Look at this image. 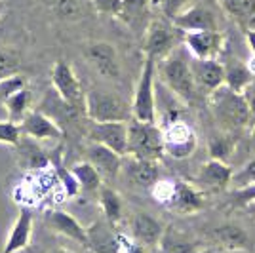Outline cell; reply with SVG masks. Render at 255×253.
Here are the masks:
<instances>
[{
    "label": "cell",
    "instance_id": "6da1fadb",
    "mask_svg": "<svg viewBox=\"0 0 255 253\" xmlns=\"http://www.w3.org/2000/svg\"><path fill=\"white\" fill-rule=\"evenodd\" d=\"M208 107L221 131L238 133L252 120V111L246 94H238L225 84L208 95Z\"/></svg>",
    "mask_w": 255,
    "mask_h": 253
},
{
    "label": "cell",
    "instance_id": "7a4b0ae2",
    "mask_svg": "<svg viewBox=\"0 0 255 253\" xmlns=\"http://www.w3.org/2000/svg\"><path fill=\"white\" fill-rule=\"evenodd\" d=\"M156 73L160 76V82L170 90L171 94L183 103H192L196 99L198 88L192 76L191 53L187 52L185 46H179L173 53H170L166 59L156 63Z\"/></svg>",
    "mask_w": 255,
    "mask_h": 253
},
{
    "label": "cell",
    "instance_id": "3957f363",
    "mask_svg": "<svg viewBox=\"0 0 255 253\" xmlns=\"http://www.w3.org/2000/svg\"><path fill=\"white\" fill-rule=\"evenodd\" d=\"M128 154L141 160L158 162L164 152V131L156 122H128Z\"/></svg>",
    "mask_w": 255,
    "mask_h": 253
},
{
    "label": "cell",
    "instance_id": "277c9868",
    "mask_svg": "<svg viewBox=\"0 0 255 253\" xmlns=\"http://www.w3.org/2000/svg\"><path fill=\"white\" fill-rule=\"evenodd\" d=\"M183 36L185 32L177 29L170 19H150L149 27L143 32V53L145 57L154 59L158 63L175 52L179 46H183Z\"/></svg>",
    "mask_w": 255,
    "mask_h": 253
},
{
    "label": "cell",
    "instance_id": "5b68a950",
    "mask_svg": "<svg viewBox=\"0 0 255 253\" xmlns=\"http://www.w3.org/2000/svg\"><path fill=\"white\" fill-rule=\"evenodd\" d=\"M84 115L90 122H129L131 107L113 92L105 90H90L86 94Z\"/></svg>",
    "mask_w": 255,
    "mask_h": 253
},
{
    "label": "cell",
    "instance_id": "8992f818",
    "mask_svg": "<svg viewBox=\"0 0 255 253\" xmlns=\"http://www.w3.org/2000/svg\"><path fill=\"white\" fill-rule=\"evenodd\" d=\"M154 78H156V61L145 57L141 74H139L135 94L131 101V115L135 120L141 122H156L158 107H156V88H154Z\"/></svg>",
    "mask_w": 255,
    "mask_h": 253
},
{
    "label": "cell",
    "instance_id": "52a82bcc",
    "mask_svg": "<svg viewBox=\"0 0 255 253\" xmlns=\"http://www.w3.org/2000/svg\"><path fill=\"white\" fill-rule=\"evenodd\" d=\"M164 131V152L166 156L173 160H187L194 154L198 147V137L194 127L181 118H173L166 126L162 127Z\"/></svg>",
    "mask_w": 255,
    "mask_h": 253
},
{
    "label": "cell",
    "instance_id": "ba28073f",
    "mask_svg": "<svg viewBox=\"0 0 255 253\" xmlns=\"http://www.w3.org/2000/svg\"><path fill=\"white\" fill-rule=\"evenodd\" d=\"M52 86L57 94L63 97L69 105L78 111H84L86 107V92L82 88L80 78L76 76L75 69L69 61L57 59L52 67Z\"/></svg>",
    "mask_w": 255,
    "mask_h": 253
},
{
    "label": "cell",
    "instance_id": "9c48e42d",
    "mask_svg": "<svg viewBox=\"0 0 255 253\" xmlns=\"http://www.w3.org/2000/svg\"><path fill=\"white\" fill-rule=\"evenodd\" d=\"M183 46L194 59H219L225 50V34L221 31L185 32Z\"/></svg>",
    "mask_w": 255,
    "mask_h": 253
},
{
    "label": "cell",
    "instance_id": "30bf717a",
    "mask_svg": "<svg viewBox=\"0 0 255 253\" xmlns=\"http://www.w3.org/2000/svg\"><path fill=\"white\" fill-rule=\"evenodd\" d=\"M88 139L113 148L115 152L128 154V122H92L88 127Z\"/></svg>",
    "mask_w": 255,
    "mask_h": 253
},
{
    "label": "cell",
    "instance_id": "8fae6325",
    "mask_svg": "<svg viewBox=\"0 0 255 253\" xmlns=\"http://www.w3.org/2000/svg\"><path fill=\"white\" fill-rule=\"evenodd\" d=\"M84 55L101 76L111 78V80H117L120 76V59H118L117 48L113 44L103 42V40L86 44Z\"/></svg>",
    "mask_w": 255,
    "mask_h": 253
},
{
    "label": "cell",
    "instance_id": "7c38bea8",
    "mask_svg": "<svg viewBox=\"0 0 255 253\" xmlns=\"http://www.w3.org/2000/svg\"><path fill=\"white\" fill-rule=\"evenodd\" d=\"M88 232V244L86 250L92 253H122V234L115 231V225L103 219H97L90 227Z\"/></svg>",
    "mask_w": 255,
    "mask_h": 253
},
{
    "label": "cell",
    "instance_id": "4fadbf2b",
    "mask_svg": "<svg viewBox=\"0 0 255 253\" xmlns=\"http://www.w3.org/2000/svg\"><path fill=\"white\" fill-rule=\"evenodd\" d=\"M21 133L36 141H59L63 139V127L53 118L42 113L40 109H32L29 115L21 120Z\"/></svg>",
    "mask_w": 255,
    "mask_h": 253
},
{
    "label": "cell",
    "instance_id": "5bb4252c",
    "mask_svg": "<svg viewBox=\"0 0 255 253\" xmlns=\"http://www.w3.org/2000/svg\"><path fill=\"white\" fill-rule=\"evenodd\" d=\"M164 231H166V225L160 219H156L154 215H150V213L139 211L129 221L131 240L145 246V248H149V250L158 246L162 236H164Z\"/></svg>",
    "mask_w": 255,
    "mask_h": 253
},
{
    "label": "cell",
    "instance_id": "9a60e30c",
    "mask_svg": "<svg viewBox=\"0 0 255 253\" xmlns=\"http://www.w3.org/2000/svg\"><path fill=\"white\" fill-rule=\"evenodd\" d=\"M173 25L183 32L194 31H219V21L212 8L204 4H192L173 19Z\"/></svg>",
    "mask_w": 255,
    "mask_h": 253
},
{
    "label": "cell",
    "instance_id": "2e32d148",
    "mask_svg": "<svg viewBox=\"0 0 255 253\" xmlns=\"http://www.w3.org/2000/svg\"><path fill=\"white\" fill-rule=\"evenodd\" d=\"M86 160L96 166V169L103 175V179H115L122 173V162L124 156L115 152L113 148L105 147V145H99L90 141V145L86 147Z\"/></svg>",
    "mask_w": 255,
    "mask_h": 253
},
{
    "label": "cell",
    "instance_id": "e0dca14e",
    "mask_svg": "<svg viewBox=\"0 0 255 253\" xmlns=\"http://www.w3.org/2000/svg\"><path fill=\"white\" fill-rule=\"evenodd\" d=\"M44 221H46V227L52 229L53 232H57V234H61L65 238L86 248V244H88L86 227H82V223L76 217H73L71 213H67L63 210H48L44 213Z\"/></svg>",
    "mask_w": 255,
    "mask_h": 253
},
{
    "label": "cell",
    "instance_id": "ac0fdd59",
    "mask_svg": "<svg viewBox=\"0 0 255 253\" xmlns=\"http://www.w3.org/2000/svg\"><path fill=\"white\" fill-rule=\"evenodd\" d=\"M192 76L196 88L210 95L225 84V65L219 59H194L191 57Z\"/></svg>",
    "mask_w": 255,
    "mask_h": 253
},
{
    "label": "cell",
    "instance_id": "d6986e66",
    "mask_svg": "<svg viewBox=\"0 0 255 253\" xmlns=\"http://www.w3.org/2000/svg\"><path fill=\"white\" fill-rule=\"evenodd\" d=\"M122 175L126 177L131 185L141 187V189H150L158 177V162H150V160H141L135 156H124L122 162Z\"/></svg>",
    "mask_w": 255,
    "mask_h": 253
},
{
    "label": "cell",
    "instance_id": "ffe728a7",
    "mask_svg": "<svg viewBox=\"0 0 255 253\" xmlns=\"http://www.w3.org/2000/svg\"><path fill=\"white\" fill-rule=\"evenodd\" d=\"M206 208V196L198 187L187 181H177L175 187V196L170 202L168 210L177 213V215H192Z\"/></svg>",
    "mask_w": 255,
    "mask_h": 253
},
{
    "label": "cell",
    "instance_id": "44dd1931",
    "mask_svg": "<svg viewBox=\"0 0 255 253\" xmlns=\"http://www.w3.org/2000/svg\"><path fill=\"white\" fill-rule=\"evenodd\" d=\"M208 234H210L212 242L215 244V248L229 250V252H248L250 236L242 227H238L234 223H221V225L210 229Z\"/></svg>",
    "mask_w": 255,
    "mask_h": 253
},
{
    "label": "cell",
    "instance_id": "7402d4cb",
    "mask_svg": "<svg viewBox=\"0 0 255 253\" xmlns=\"http://www.w3.org/2000/svg\"><path fill=\"white\" fill-rule=\"evenodd\" d=\"M32 236V213L29 208H21L15 223L11 225L10 234L6 238V244L0 253H19L23 252L29 244Z\"/></svg>",
    "mask_w": 255,
    "mask_h": 253
},
{
    "label": "cell",
    "instance_id": "603a6c76",
    "mask_svg": "<svg viewBox=\"0 0 255 253\" xmlns=\"http://www.w3.org/2000/svg\"><path fill=\"white\" fill-rule=\"evenodd\" d=\"M196 177H198V181L202 183L204 187H208V189L225 190L233 185L234 171L227 162H223V160L210 158L206 164L200 166Z\"/></svg>",
    "mask_w": 255,
    "mask_h": 253
},
{
    "label": "cell",
    "instance_id": "cb8c5ba5",
    "mask_svg": "<svg viewBox=\"0 0 255 253\" xmlns=\"http://www.w3.org/2000/svg\"><path fill=\"white\" fill-rule=\"evenodd\" d=\"M156 250L158 253H200L202 246L185 231L175 229V227H166Z\"/></svg>",
    "mask_w": 255,
    "mask_h": 253
},
{
    "label": "cell",
    "instance_id": "d4e9b609",
    "mask_svg": "<svg viewBox=\"0 0 255 253\" xmlns=\"http://www.w3.org/2000/svg\"><path fill=\"white\" fill-rule=\"evenodd\" d=\"M150 8H152V0H122V11L118 19L126 23L129 29L145 32L150 23V19H147Z\"/></svg>",
    "mask_w": 255,
    "mask_h": 253
},
{
    "label": "cell",
    "instance_id": "484cf974",
    "mask_svg": "<svg viewBox=\"0 0 255 253\" xmlns=\"http://www.w3.org/2000/svg\"><path fill=\"white\" fill-rule=\"evenodd\" d=\"M38 109H40L42 113H46L50 118H53L57 124H59V120H61V118H63L65 122L73 124L76 118H78V115L82 113V111L75 109L73 105H69V103H67V101H65L63 97L57 94L55 90L46 92V95L42 97V101H40Z\"/></svg>",
    "mask_w": 255,
    "mask_h": 253
},
{
    "label": "cell",
    "instance_id": "4316f807",
    "mask_svg": "<svg viewBox=\"0 0 255 253\" xmlns=\"http://www.w3.org/2000/svg\"><path fill=\"white\" fill-rule=\"evenodd\" d=\"M17 152H19V164L23 168L29 169H42L48 168L52 160L48 158V154L44 152V148L38 145V141L27 135H21L19 143L15 145Z\"/></svg>",
    "mask_w": 255,
    "mask_h": 253
},
{
    "label": "cell",
    "instance_id": "83f0119b",
    "mask_svg": "<svg viewBox=\"0 0 255 253\" xmlns=\"http://www.w3.org/2000/svg\"><path fill=\"white\" fill-rule=\"evenodd\" d=\"M225 65V86L231 88L238 94H246L255 82L254 73L250 71V67L244 61H236L231 59Z\"/></svg>",
    "mask_w": 255,
    "mask_h": 253
},
{
    "label": "cell",
    "instance_id": "f1b7e54d",
    "mask_svg": "<svg viewBox=\"0 0 255 253\" xmlns=\"http://www.w3.org/2000/svg\"><path fill=\"white\" fill-rule=\"evenodd\" d=\"M44 4L55 17H59L63 21L82 19L86 17L88 6H92L90 0H44Z\"/></svg>",
    "mask_w": 255,
    "mask_h": 253
},
{
    "label": "cell",
    "instance_id": "f546056e",
    "mask_svg": "<svg viewBox=\"0 0 255 253\" xmlns=\"http://www.w3.org/2000/svg\"><path fill=\"white\" fill-rule=\"evenodd\" d=\"M219 4L244 31L255 29V0H219Z\"/></svg>",
    "mask_w": 255,
    "mask_h": 253
},
{
    "label": "cell",
    "instance_id": "4dcf8cb0",
    "mask_svg": "<svg viewBox=\"0 0 255 253\" xmlns=\"http://www.w3.org/2000/svg\"><path fill=\"white\" fill-rule=\"evenodd\" d=\"M97 200H99V208L101 213L109 223L117 225L122 219V213H124V202L120 198L117 190L109 185H103L99 192H97Z\"/></svg>",
    "mask_w": 255,
    "mask_h": 253
},
{
    "label": "cell",
    "instance_id": "1f68e13d",
    "mask_svg": "<svg viewBox=\"0 0 255 253\" xmlns=\"http://www.w3.org/2000/svg\"><path fill=\"white\" fill-rule=\"evenodd\" d=\"M32 92L29 88H25L17 94L10 95L8 99H4V109L8 113V120L21 124V120L31 113L32 109Z\"/></svg>",
    "mask_w": 255,
    "mask_h": 253
},
{
    "label": "cell",
    "instance_id": "d6a6232c",
    "mask_svg": "<svg viewBox=\"0 0 255 253\" xmlns=\"http://www.w3.org/2000/svg\"><path fill=\"white\" fill-rule=\"evenodd\" d=\"M71 173L75 175V179L78 181L80 189L86 192H99V189L105 185L103 183V175L96 169V166H92L88 160L78 162L71 168Z\"/></svg>",
    "mask_w": 255,
    "mask_h": 253
},
{
    "label": "cell",
    "instance_id": "836d02e7",
    "mask_svg": "<svg viewBox=\"0 0 255 253\" xmlns=\"http://www.w3.org/2000/svg\"><path fill=\"white\" fill-rule=\"evenodd\" d=\"M236 133H229V131H219L217 135H213L210 139V156L215 160H223L229 162V158L234 154L236 150Z\"/></svg>",
    "mask_w": 255,
    "mask_h": 253
},
{
    "label": "cell",
    "instance_id": "e575fe53",
    "mask_svg": "<svg viewBox=\"0 0 255 253\" xmlns=\"http://www.w3.org/2000/svg\"><path fill=\"white\" fill-rule=\"evenodd\" d=\"M192 6V0H152V8L158 11L162 17L173 21L187 8Z\"/></svg>",
    "mask_w": 255,
    "mask_h": 253
},
{
    "label": "cell",
    "instance_id": "d590c367",
    "mask_svg": "<svg viewBox=\"0 0 255 253\" xmlns=\"http://www.w3.org/2000/svg\"><path fill=\"white\" fill-rule=\"evenodd\" d=\"M19 69H21V53L13 48H0V80L19 73Z\"/></svg>",
    "mask_w": 255,
    "mask_h": 253
},
{
    "label": "cell",
    "instance_id": "8d00e7d4",
    "mask_svg": "<svg viewBox=\"0 0 255 253\" xmlns=\"http://www.w3.org/2000/svg\"><path fill=\"white\" fill-rule=\"evenodd\" d=\"M175 187H177V181L173 179H158L152 187H150V194L152 198L162 204V206H170V202L175 196Z\"/></svg>",
    "mask_w": 255,
    "mask_h": 253
},
{
    "label": "cell",
    "instance_id": "74e56055",
    "mask_svg": "<svg viewBox=\"0 0 255 253\" xmlns=\"http://www.w3.org/2000/svg\"><path fill=\"white\" fill-rule=\"evenodd\" d=\"M25 88H27V76L21 73L11 74L8 78L0 80V99L4 101V99H8L10 95L17 94V92H21Z\"/></svg>",
    "mask_w": 255,
    "mask_h": 253
},
{
    "label": "cell",
    "instance_id": "f35d334b",
    "mask_svg": "<svg viewBox=\"0 0 255 253\" xmlns=\"http://www.w3.org/2000/svg\"><path fill=\"white\" fill-rule=\"evenodd\" d=\"M21 127L19 124L11 122V120H0V143L2 145H10L15 147L21 139Z\"/></svg>",
    "mask_w": 255,
    "mask_h": 253
},
{
    "label": "cell",
    "instance_id": "ab89813d",
    "mask_svg": "<svg viewBox=\"0 0 255 253\" xmlns=\"http://www.w3.org/2000/svg\"><path fill=\"white\" fill-rule=\"evenodd\" d=\"M250 185H255V158L250 160L238 173H234L233 177L234 189H244V187H250Z\"/></svg>",
    "mask_w": 255,
    "mask_h": 253
},
{
    "label": "cell",
    "instance_id": "60d3db41",
    "mask_svg": "<svg viewBox=\"0 0 255 253\" xmlns=\"http://www.w3.org/2000/svg\"><path fill=\"white\" fill-rule=\"evenodd\" d=\"M92 8L101 13V15H109V17H117L122 11V0H90Z\"/></svg>",
    "mask_w": 255,
    "mask_h": 253
},
{
    "label": "cell",
    "instance_id": "b9f144b4",
    "mask_svg": "<svg viewBox=\"0 0 255 253\" xmlns=\"http://www.w3.org/2000/svg\"><path fill=\"white\" fill-rule=\"evenodd\" d=\"M122 253H149V248L133 242L131 238L128 240L126 236H122Z\"/></svg>",
    "mask_w": 255,
    "mask_h": 253
},
{
    "label": "cell",
    "instance_id": "7bdbcfd3",
    "mask_svg": "<svg viewBox=\"0 0 255 253\" xmlns=\"http://www.w3.org/2000/svg\"><path fill=\"white\" fill-rule=\"evenodd\" d=\"M246 99H248V105H250V111H252V118H255V82L246 92Z\"/></svg>",
    "mask_w": 255,
    "mask_h": 253
},
{
    "label": "cell",
    "instance_id": "ee69618b",
    "mask_svg": "<svg viewBox=\"0 0 255 253\" xmlns=\"http://www.w3.org/2000/svg\"><path fill=\"white\" fill-rule=\"evenodd\" d=\"M246 44H248L252 55H255V29H248L246 31Z\"/></svg>",
    "mask_w": 255,
    "mask_h": 253
},
{
    "label": "cell",
    "instance_id": "f6af8a7d",
    "mask_svg": "<svg viewBox=\"0 0 255 253\" xmlns=\"http://www.w3.org/2000/svg\"><path fill=\"white\" fill-rule=\"evenodd\" d=\"M200 253H248V252H229V250H221V248H210V250H202Z\"/></svg>",
    "mask_w": 255,
    "mask_h": 253
},
{
    "label": "cell",
    "instance_id": "bcb514c9",
    "mask_svg": "<svg viewBox=\"0 0 255 253\" xmlns=\"http://www.w3.org/2000/svg\"><path fill=\"white\" fill-rule=\"evenodd\" d=\"M244 208H246V211L252 215V217H255V200L250 202V204H248V206H244Z\"/></svg>",
    "mask_w": 255,
    "mask_h": 253
},
{
    "label": "cell",
    "instance_id": "7dc6e473",
    "mask_svg": "<svg viewBox=\"0 0 255 253\" xmlns=\"http://www.w3.org/2000/svg\"><path fill=\"white\" fill-rule=\"evenodd\" d=\"M246 65L250 67V71H252V73H254V76H255V55H252V57L246 61Z\"/></svg>",
    "mask_w": 255,
    "mask_h": 253
},
{
    "label": "cell",
    "instance_id": "c3c4849f",
    "mask_svg": "<svg viewBox=\"0 0 255 253\" xmlns=\"http://www.w3.org/2000/svg\"><path fill=\"white\" fill-rule=\"evenodd\" d=\"M6 10H8V2L6 0H0V17L6 13Z\"/></svg>",
    "mask_w": 255,
    "mask_h": 253
},
{
    "label": "cell",
    "instance_id": "681fc988",
    "mask_svg": "<svg viewBox=\"0 0 255 253\" xmlns=\"http://www.w3.org/2000/svg\"><path fill=\"white\" fill-rule=\"evenodd\" d=\"M50 253H75V252H71V250H67V248H55V250H52Z\"/></svg>",
    "mask_w": 255,
    "mask_h": 253
},
{
    "label": "cell",
    "instance_id": "f907efd6",
    "mask_svg": "<svg viewBox=\"0 0 255 253\" xmlns=\"http://www.w3.org/2000/svg\"><path fill=\"white\" fill-rule=\"evenodd\" d=\"M252 143H254V147H255V124H254V127H252Z\"/></svg>",
    "mask_w": 255,
    "mask_h": 253
}]
</instances>
